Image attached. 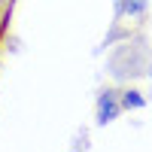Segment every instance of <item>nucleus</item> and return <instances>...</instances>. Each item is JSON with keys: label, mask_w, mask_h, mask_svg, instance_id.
Instances as JSON below:
<instances>
[{"label": "nucleus", "mask_w": 152, "mask_h": 152, "mask_svg": "<svg viewBox=\"0 0 152 152\" xmlns=\"http://www.w3.org/2000/svg\"><path fill=\"white\" fill-rule=\"evenodd\" d=\"M6 18L9 15H0V37H3V31H6Z\"/></svg>", "instance_id": "obj_5"}, {"label": "nucleus", "mask_w": 152, "mask_h": 152, "mask_svg": "<svg viewBox=\"0 0 152 152\" xmlns=\"http://www.w3.org/2000/svg\"><path fill=\"white\" fill-rule=\"evenodd\" d=\"M146 9H149V3H146V0H125V6H122V12L116 15V21L131 18L134 24H140V21L146 18Z\"/></svg>", "instance_id": "obj_2"}, {"label": "nucleus", "mask_w": 152, "mask_h": 152, "mask_svg": "<svg viewBox=\"0 0 152 152\" xmlns=\"http://www.w3.org/2000/svg\"><path fill=\"white\" fill-rule=\"evenodd\" d=\"M12 3H15V0H0V15H9V9H12Z\"/></svg>", "instance_id": "obj_4"}, {"label": "nucleus", "mask_w": 152, "mask_h": 152, "mask_svg": "<svg viewBox=\"0 0 152 152\" xmlns=\"http://www.w3.org/2000/svg\"><path fill=\"white\" fill-rule=\"evenodd\" d=\"M119 97H122V110H128V113H137V110H143L146 107V94L140 91V88H122L119 91Z\"/></svg>", "instance_id": "obj_3"}, {"label": "nucleus", "mask_w": 152, "mask_h": 152, "mask_svg": "<svg viewBox=\"0 0 152 152\" xmlns=\"http://www.w3.org/2000/svg\"><path fill=\"white\" fill-rule=\"evenodd\" d=\"M122 97H119V88H100L97 100H94V122L97 125H110L122 116Z\"/></svg>", "instance_id": "obj_1"}]
</instances>
